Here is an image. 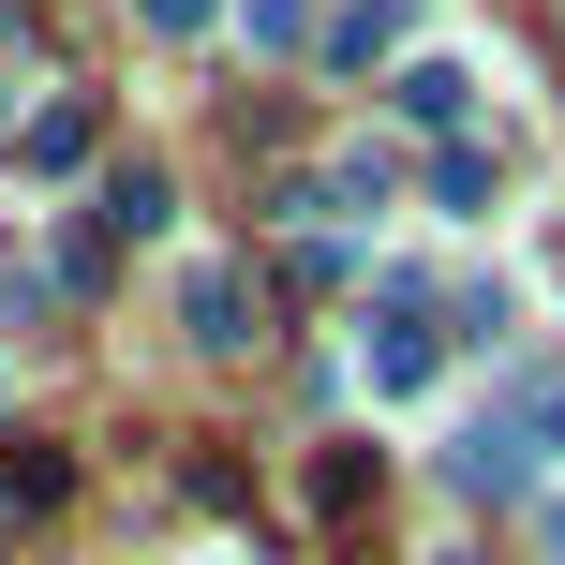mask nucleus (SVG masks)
Wrapping results in <instances>:
<instances>
[{"label":"nucleus","instance_id":"nucleus-1","mask_svg":"<svg viewBox=\"0 0 565 565\" xmlns=\"http://www.w3.org/2000/svg\"><path fill=\"white\" fill-rule=\"evenodd\" d=\"M461 105H477V75H461V60H417V75H402V119H417V135H447Z\"/></svg>","mask_w":565,"mask_h":565},{"label":"nucleus","instance_id":"nucleus-2","mask_svg":"<svg viewBox=\"0 0 565 565\" xmlns=\"http://www.w3.org/2000/svg\"><path fill=\"white\" fill-rule=\"evenodd\" d=\"M179 328H194V342H238V282L194 268V282H179Z\"/></svg>","mask_w":565,"mask_h":565},{"label":"nucleus","instance_id":"nucleus-3","mask_svg":"<svg viewBox=\"0 0 565 565\" xmlns=\"http://www.w3.org/2000/svg\"><path fill=\"white\" fill-rule=\"evenodd\" d=\"M0 491H15V507H45V491H60V461L30 447V431H0Z\"/></svg>","mask_w":565,"mask_h":565},{"label":"nucleus","instance_id":"nucleus-4","mask_svg":"<svg viewBox=\"0 0 565 565\" xmlns=\"http://www.w3.org/2000/svg\"><path fill=\"white\" fill-rule=\"evenodd\" d=\"M194 15H224V0H149V30H194Z\"/></svg>","mask_w":565,"mask_h":565}]
</instances>
